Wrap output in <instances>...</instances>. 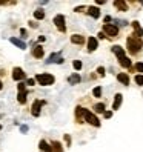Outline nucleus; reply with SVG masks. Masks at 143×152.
<instances>
[{"mask_svg":"<svg viewBox=\"0 0 143 152\" xmlns=\"http://www.w3.org/2000/svg\"><path fill=\"white\" fill-rule=\"evenodd\" d=\"M103 34L109 35V37H117L119 35V28L115 25H103Z\"/></svg>","mask_w":143,"mask_h":152,"instance_id":"nucleus-4","label":"nucleus"},{"mask_svg":"<svg viewBox=\"0 0 143 152\" xmlns=\"http://www.w3.org/2000/svg\"><path fill=\"white\" fill-rule=\"evenodd\" d=\"M51 149L54 151V152H63V149H62V145L59 141H52V146H51Z\"/></svg>","mask_w":143,"mask_h":152,"instance_id":"nucleus-25","label":"nucleus"},{"mask_svg":"<svg viewBox=\"0 0 143 152\" xmlns=\"http://www.w3.org/2000/svg\"><path fill=\"white\" fill-rule=\"evenodd\" d=\"M122 100H123V95L122 94H115V98H114V103H112V109H119L120 104H122Z\"/></svg>","mask_w":143,"mask_h":152,"instance_id":"nucleus-15","label":"nucleus"},{"mask_svg":"<svg viewBox=\"0 0 143 152\" xmlns=\"http://www.w3.org/2000/svg\"><path fill=\"white\" fill-rule=\"evenodd\" d=\"M17 102L20 104H25L26 103V91H20L19 95H17Z\"/></svg>","mask_w":143,"mask_h":152,"instance_id":"nucleus-23","label":"nucleus"},{"mask_svg":"<svg viewBox=\"0 0 143 152\" xmlns=\"http://www.w3.org/2000/svg\"><path fill=\"white\" fill-rule=\"evenodd\" d=\"M26 85L32 86V85H34V78H28V80H26Z\"/></svg>","mask_w":143,"mask_h":152,"instance_id":"nucleus-34","label":"nucleus"},{"mask_svg":"<svg viewBox=\"0 0 143 152\" xmlns=\"http://www.w3.org/2000/svg\"><path fill=\"white\" fill-rule=\"evenodd\" d=\"M80 80H82V77H80L78 74H73V75H69V77H68V82H69L71 85H77V83H80Z\"/></svg>","mask_w":143,"mask_h":152,"instance_id":"nucleus-21","label":"nucleus"},{"mask_svg":"<svg viewBox=\"0 0 143 152\" xmlns=\"http://www.w3.org/2000/svg\"><path fill=\"white\" fill-rule=\"evenodd\" d=\"M65 141H66V145H68V146H71V137L68 135V134L65 135Z\"/></svg>","mask_w":143,"mask_h":152,"instance_id":"nucleus-33","label":"nucleus"},{"mask_svg":"<svg viewBox=\"0 0 143 152\" xmlns=\"http://www.w3.org/2000/svg\"><path fill=\"white\" fill-rule=\"evenodd\" d=\"M136 69L139 71V72H143V63H142V61H139V63H136Z\"/></svg>","mask_w":143,"mask_h":152,"instance_id":"nucleus-30","label":"nucleus"},{"mask_svg":"<svg viewBox=\"0 0 143 152\" xmlns=\"http://www.w3.org/2000/svg\"><path fill=\"white\" fill-rule=\"evenodd\" d=\"M48 63H63V58H62L59 54H52L48 60Z\"/></svg>","mask_w":143,"mask_h":152,"instance_id":"nucleus-22","label":"nucleus"},{"mask_svg":"<svg viewBox=\"0 0 143 152\" xmlns=\"http://www.w3.org/2000/svg\"><path fill=\"white\" fill-rule=\"evenodd\" d=\"M20 34H22V37H26V35H28V32H26V29H20Z\"/></svg>","mask_w":143,"mask_h":152,"instance_id":"nucleus-35","label":"nucleus"},{"mask_svg":"<svg viewBox=\"0 0 143 152\" xmlns=\"http://www.w3.org/2000/svg\"><path fill=\"white\" fill-rule=\"evenodd\" d=\"M99 39H106V35L103 32H99Z\"/></svg>","mask_w":143,"mask_h":152,"instance_id":"nucleus-39","label":"nucleus"},{"mask_svg":"<svg viewBox=\"0 0 143 152\" xmlns=\"http://www.w3.org/2000/svg\"><path fill=\"white\" fill-rule=\"evenodd\" d=\"M76 120H77V123H83V108L82 106H77L76 108Z\"/></svg>","mask_w":143,"mask_h":152,"instance_id":"nucleus-13","label":"nucleus"},{"mask_svg":"<svg viewBox=\"0 0 143 152\" xmlns=\"http://www.w3.org/2000/svg\"><path fill=\"white\" fill-rule=\"evenodd\" d=\"M134 80H136V83H137L139 86H142V85H143V75H142V74H137Z\"/></svg>","mask_w":143,"mask_h":152,"instance_id":"nucleus-28","label":"nucleus"},{"mask_svg":"<svg viewBox=\"0 0 143 152\" xmlns=\"http://www.w3.org/2000/svg\"><path fill=\"white\" fill-rule=\"evenodd\" d=\"M73 65H74V69H76V71H80V69H82V61H80V60H76Z\"/></svg>","mask_w":143,"mask_h":152,"instance_id":"nucleus-29","label":"nucleus"},{"mask_svg":"<svg viewBox=\"0 0 143 152\" xmlns=\"http://www.w3.org/2000/svg\"><path fill=\"white\" fill-rule=\"evenodd\" d=\"M0 131H2V124H0Z\"/></svg>","mask_w":143,"mask_h":152,"instance_id":"nucleus-42","label":"nucleus"},{"mask_svg":"<svg viewBox=\"0 0 143 152\" xmlns=\"http://www.w3.org/2000/svg\"><path fill=\"white\" fill-rule=\"evenodd\" d=\"M20 131H22V132H26V131H28V126H22Z\"/></svg>","mask_w":143,"mask_h":152,"instance_id":"nucleus-40","label":"nucleus"},{"mask_svg":"<svg viewBox=\"0 0 143 152\" xmlns=\"http://www.w3.org/2000/svg\"><path fill=\"white\" fill-rule=\"evenodd\" d=\"M117 80L120 83H123V85H129V77H128V74H125V72L117 74Z\"/></svg>","mask_w":143,"mask_h":152,"instance_id":"nucleus-18","label":"nucleus"},{"mask_svg":"<svg viewBox=\"0 0 143 152\" xmlns=\"http://www.w3.org/2000/svg\"><path fill=\"white\" fill-rule=\"evenodd\" d=\"M31 28H37V23H34V22H28Z\"/></svg>","mask_w":143,"mask_h":152,"instance_id":"nucleus-38","label":"nucleus"},{"mask_svg":"<svg viewBox=\"0 0 143 152\" xmlns=\"http://www.w3.org/2000/svg\"><path fill=\"white\" fill-rule=\"evenodd\" d=\"M3 88V85H2V80H0V89H2Z\"/></svg>","mask_w":143,"mask_h":152,"instance_id":"nucleus-41","label":"nucleus"},{"mask_svg":"<svg viewBox=\"0 0 143 152\" xmlns=\"http://www.w3.org/2000/svg\"><path fill=\"white\" fill-rule=\"evenodd\" d=\"M32 56L35 58H42L45 56V51H43V46H40V45H35L34 49H32Z\"/></svg>","mask_w":143,"mask_h":152,"instance_id":"nucleus-10","label":"nucleus"},{"mask_svg":"<svg viewBox=\"0 0 143 152\" xmlns=\"http://www.w3.org/2000/svg\"><path fill=\"white\" fill-rule=\"evenodd\" d=\"M26 77V74L23 72L22 68H14L12 69V78L15 80V82H20V80H23Z\"/></svg>","mask_w":143,"mask_h":152,"instance_id":"nucleus-7","label":"nucleus"},{"mask_svg":"<svg viewBox=\"0 0 143 152\" xmlns=\"http://www.w3.org/2000/svg\"><path fill=\"white\" fill-rule=\"evenodd\" d=\"M94 111H95L97 114H102V112H105V104H103V103H97V104L94 106Z\"/></svg>","mask_w":143,"mask_h":152,"instance_id":"nucleus-26","label":"nucleus"},{"mask_svg":"<svg viewBox=\"0 0 143 152\" xmlns=\"http://www.w3.org/2000/svg\"><path fill=\"white\" fill-rule=\"evenodd\" d=\"M132 28H134V34H132V37H137V39H142V35H143V29L140 28V23L139 22H132Z\"/></svg>","mask_w":143,"mask_h":152,"instance_id":"nucleus-8","label":"nucleus"},{"mask_svg":"<svg viewBox=\"0 0 143 152\" xmlns=\"http://www.w3.org/2000/svg\"><path fill=\"white\" fill-rule=\"evenodd\" d=\"M97 72H99V75H105V68L103 66H100V68H97Z\"/></svg>","mask_w":143,"mask_h":152,"instance_id":"nucleus-31","label":"nucleus"},{"mask_svg":"<svg viewBox=\"0 0 143 152\" xmlns=\"http://www.w3.org/2000/svg\"><path fill=\"white\" fill-rule=\"evenodd\" d=\"M97 48H99V42H97V39H95V37H89V39H88V51L92 52V51H95Z\"/></svg>","mask_w":143,"mask_h":152,"instance_id":"nucleus-9","label":"nucleus"},{"mask_svg":"<svg viewBox=\"0 0 143 152\" xmlns=\"http://www.w3.org/2000/svg\"><path fill=\"white\" fill-rule=\"evenodd\" d=\"M103 115H105V118H111V117H112V112H111V111H105Z\"/></svg>","mask_w":143,"mask_h":152,"instance_id":"nucleus-32","label":"nucleus"},{"mask_svg":"<svg viewBox=\"0 0 143 152\" xmlns=\"http://www.w3.org/2000/svg\"><path fill=\"white\" fill-rule=\"evenodd\" d=\"M54 25L57 26V29L60 32H65L66 31V25H65V15H62V14H57L54 17Z\"/></svg>","mask_w":143,"mask_h":152,"instance_id":"nucleus-5","label":"nucleus"},{"mask_svg":"<svg viewBox=\"0 0 143 152\" xmlns=\"http://www.w3.org/2000/svg\"><path fill=\"white\" fill-rule=\"evenodd\" d=\"M10 40H11V43H12V45H15L17 48H20V49H26V45H25V43H23L22 40L15 39V37H11Z\"/></svg>","mask_w":143,"mask_h":152,"instance_id":"nucleus-20","label":"nucleus"},{"mask_svg":"<svg viewBox=\"0 0 143 152\" xmlns=\"http://www.w3.org/2000/svg\"><path fill=\"white\" fill-rule=\"evenodd\" d=\"M45 104H46V102H45V100H35L32 103L31 114L34 115V117H39V115H40V108H42V106H45Z\"/></svg>","mask_w":143,"mask_h":152,"instance_id":"nucleus-6","label":"nucleus"},{"mask_svg":"<svg viewBox=\"0 0 143 152\" xmlns=\"http://www.w3.org/2000/svg\"><path fill=\"white\" fill-rule=\"evenodd\" d=\"M111 49H112L114 54L117 56V58H120V57H123V56H125V49H123L122 46H119V45H115V46H112Z\"/></svg>","mask_w":143,"mask_h":152,"instance_id":"nucleus-16","label":"nucleus"},{"mask_svg":"<svg viewBox=\"0 0 143 152\" xmlns=\"http://www.w3.org/2000/svg\"><path fill=\"white\" fill-rule=\"evenodd\" d=\"M126 45H128V51L131 52L132 56H136V54H139V52L142 51V48H143V40L129 35L128 40H126Z\"/></svg>","mask_w":143,"mask_h":152,"instance_id":"nucleus-1","label":"nucleus"},{"mask_svg":"<svg viewBox=\"0 0 143 152\" xmlns=\"http://www.w3.org/2000/svg\"><path fill=\"white\" fill-rule=\"evenodd\" d=\"M35 80H37L39 85H42V86L54 85V82H56L54 75H51V74H37V75H35Z\"/></svg>","mask_w":143,"mask_h":152,"instance_id":"nucleus-2","label":"nucleus"},{"mask_svg":"<svg viewBox=\"0 0 143 152\" xmlns=\"http://www.w3.org/2000/svg\"><path fill=\"white\" fill-rule=\"evenodd\" d=\"M119 65H120L122 68H131V60H129L126 56H123V57L119 58Z\"/></svg>","mask_w":143,"mask_h":152,"instance_id":"nucleus-17","label":"nucleus"},{"mask_svg":"<svg viewBox=\"0 0 143 152\" xmlns=\"http://www.w3.org/2000/svg\"><path fill=\"white\" fill-rule=\"evenodd\" d=\"M71 42L76 43V45H83L85 43V37L80 35V34H74V35H71Z\"/></svg>","mask_w":143,"mask_h":152,"instance_id":"nucleus-14","label":"nucleus"},{"mask_svg":"<svg viewBox=\"0 0 143 152\" xmlns=\"http://www.w3.org/2000/svg\"><path fill=\"white\" fill-rule=\"evenodd\" d=\"M83 118L85 121H88L89 124H92V126L95 128H100V120L95 117V115L91 112V111H88V109H83Z\"/></svg>","mask_w":143,"mask_h":152,"instance_id":"nucleus-3","label":"nucleus"},{"mask_svg":"<svg viewBox=\"0 0 143 152\" xmlns=\"http://www.w3.org/2000/svg\"><path fill=\"white\" fill-rule=\"evenodd\" d=\"M92 95H94V97H100V95H102V88H100V86L94 88V89H92Z\"/></svg>","mask_w":143,"mask_h":152,"instance_id":"nucleus-27","label":"nucleus"},{"mask_svg":"<svg viewBox=\"0 0 143 152\" xmlns=\"http://www.w3.org/2000/svg\"><path fill=\"white\" fill-rule=\"evenodd\" d=\"M20 91H25V83H19V92Z\"/></svg>","mask_w":143,"mask_h":152,"instance_id":"nucleus-36","label":"nucleus"},{"mask_svg":"<svg viewBox=\"0 0 143 152\" xmlns=\"http://www.w3.org/2000/svg\"><path fill=\"white\" fill-rule=\"evenodd\" d=\"M34 17H35L37 20H43V19H45V11H43V10H35V11H34Z\"/></svg>","mask_w":143,"mask_h":152,"instance_id":"nucleus-24","label":"nucleus"},{"mask_svg":"<svg viewBox=\"0 0 143 152\" xmlns=\"http://www.w3.org/2000/svg\"><path fill=\"white\" fill-rule=\"evenodd\" d=\"M39 148H40V152H51V146L46 143V140H40Z\"/></svg>","mask_w":143,"mask_h":152,"instance_id":"nucleus-19","label":"nucleus"},{"mask_svg":"<svg viewBox=\"0 0 143 152\" xmlns=\"http://www.w3.org/2000/svg\"><path fill=\"white\" fill-rule=\"evenodd\" d=\"M114 6L117 8L119 11H128V3L123 2V0H115V2H114Z\"/></svg>","mask_w":143,"mask_h":152,"instance_id":"nucleus-12","label":"nucleus"},{"mask_svg":"<svg viewBox=\"0 0 143 152\" xmlns=\"http://www.w3.org/2000/svg\"><path fill=\"white\" fill-rule=\"evenodd\" d=\"M83 10H85V8H83V6H78V8H76V12H82Z\"/></svg>","mask_w":143,"mask_h":152,"instance_id":"nucleus-37","label":"nucleus"},{"mask_svg":"<svg viewBox=\"0 0 143 152\" xmlns=\"http://www.w3.org/2000/svg\"><path fill=\"white\" fill-rule=\"evenodd\" d=\"M88 14L92 17V19H99L100 17V11H99V8L97 6H89L88 8Z\"/></svg>","mask_w":143,"mask_h":152,"instance_id":"nucleus-11","label":"nucleus"}]
</instances>
